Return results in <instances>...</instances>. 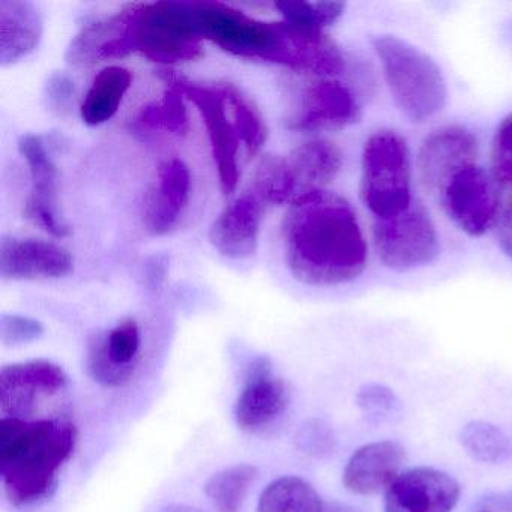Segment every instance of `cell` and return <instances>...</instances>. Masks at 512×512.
<instances>
[{
  "mask_svg": "<svg viewBox=\"0 0 512 512\" xmlns=\"http://www.w3.org/2000/svg\"><path fill=\"white\" fill-rule=\"evenodd\" d=\"M373 244L380 262L392 271L422 268L440 254L436 226L418 202H413L403 214L374 221Z\"/></svg>",
  "mask_w": 512,
  "mask_h": 512,
  "instance_id": "obj_7",
  "label": "cell"
},
{
  "mask_svg": "<svg viewBox=\"0 0 512 512\" xmlns=\"http://www.w3.org/2000/svg\"><path fill=\"white\" fill-rule=\"evenodd\" d=\"M215 85L223 94L239 140L244 143L248 155L253 157L262 149L268 139V127H266L259 107L241 88L233 83L223 82L215 83Z\"/></svg>",
  "mask_w": 512,
  "mask_h": 512,
  "instance_id": "obj_25",
  "label": "cell"
},
{
  "mask_svg": "<svg viewBox=\"0 0 512 512\" xmlns=\"http://www.w3.org/2000/svg\"><path fill=\"white\" fill-rule=\"evenodd\" d=\"M268 206L265 199L250 185L212 224L209 241L215 250L232 260L253 256L259 244L260 226Z\"/></svg>",
  "mask_w": 512,
  "mask_h": 512,
  "instance_id": "obj_17",
  "label": "cell"
},
{
  "mask_svg": "<svg viewBox=\"0 0 512 512\" xmlns=\"http://www.w3.org/2000/svg\"><path fill=\"white\" fill-rule=\"evenodd\" d=\"M406 449L392 440H380L353 452L343 470V485L356 496L388 490L406 463Z\"/></svg>",
  "mask_w": 512,
  "mask_h": 512,
  "instance_id": "obj_20",
  "label": "cell"
},
{
  "mask_svg": "<svg viewBox=\"0 0 512 512\" xmlns=\"http://www.w3.org/2000/svg\"><path fill=\"white\" fill-rule=\"evenodd\" d=\"M68 385L64 368L46 359L5 365L0 373V406L5 416L20 418L35 404L55 397Z\"/></svg>",
  "mask_w": 512,
  "mask_h": 512,
  "instance_id": "obj_14",
  "label": "cell"
},
{
  "mask_svg": "<svg viewBox=\"0 0 512 512\" xmlns=\"http://www.w3.org/2000/svg\"><path fill=\"white\" fill-rule=\"evenodd\" d=\"M179 88L185 98L193 101L194 106L202 115L211 142L212 157L217 166L221 190L224 196H230L238 187L239 167V136L232 119L227 115L226 101L217 85L203 86L176 77Z\"/></svg>",
  "mask_w": 512,
  "mask_h": 512,
  "instance_id": "obj_9",
  "label": "cell"
},
{
  "mask_svg": "<svg viewBox=\"0 0 512 512\" xmlns=\"http://www.w3.org/2000/svg\"><path fill=\"white\" fill-rule=\"evenodd\" d=\"M274 7L284 17V22L299 28L323 31L343 16L346 5L341 2H275Z\"/></svg>",
  "mask_w": 512,
  "mask_h": 512,
  "instance_id": "obj_29",
  "label": "cell"
},
{
  "mask_svg": "<svg viewBox=\"0 0 512 512\" xmlns=\"http://www.w3.org/2000/svg\"><path fill=\"white\" fill-rule=\"evenodd\" d=\"M496 185L493 176L476 164L460 170L440 193L449 220L473 238L485 235L499 212Z\"/></svg>",
  "mask_w": 512,
  "mask_h": 512,
  "instance_id": "obj_8",
  "label": "cell"
},
{
  "mask_svg": "<svg viewBox=\"0 0 512 512\" xmlns=\"http://www.w3.org/2000/svg\"><path fill=\"white\" fill-rule=\"evenodd\" d=\"M19 151L31 173V194L25 205V217L56 238L70 235L58 203V170L40 136L25 134Z\"/></svg>",
  "mask_w": 512,
  "mask_h": 512,
  "instance_id": "obj_13",
  "label": "cell"
},
{
  "mask_svg": "<svg viewBox=\"0 0 512 512\" xmlns=\"http://www.w3.org/2000/svg\"><path fill=\"white\" fill-rule=\"evenodd\" d=\"M133 76L122 67H107L95 76L83 101L80 115L89 127L106 124L118 112L125 94L131 88Z\"/></svg>",
  "mask_w": 512,
  "mask_h": 512,
  "instance_id": "obj_23",
  "label": "cell"
},
{
  "mask_svg": "<svg viewBox=\"0 0 512 512\" xmlns=\"http://www.w3.org/2000/svg\"><path fill=\"white\" fill-rule=\"evenodd\" d=\"M259 478L253 464H235L214 473L205 485V494L218 512H241L251 485Z\"/></svg>",
  "mask_w": 512,
  "mask_h": 512,
  "instance_id": "obj_26",
  "label": "cell"
},
{
  "mask_svg": "<svg viewBox=\"0 0 512 512\" xmlns=\"http://www.w3.org/2000/svg\"><path fill=\"white\" fill-rule=\"evenodd\" d=\"M478 142L460 125H448L433 131L422 143L418 170L422 184L431 193H442L445 185L460 170L476 164Z\"/></svg>",
  "mask_w": 512,
  "mask_h": 512,
  "instance_id": "obj_15",
  "label": "cell"
},
{
  "mask_svg": "<svg viewBox=\"0 0 512 512\" xmlns=\"http://www.w3.org/2000/svg\"><path fill=\"white\" fill-rule=\"evenodd\" d=\"M296 445L311 457H323L334 451V431L322 419H310L299 428Z\"/></svg>",
  "mask_w": 512,
  "mask_h": 512,
  "instance_id": "obj_32",
  "label": "cell"
},
{
  "mask_svg": "<svg viewBox=\"0 0 512 512\" xmlns=\"http://www.w3.org/2000/svg\"><path fill=\"white\" fill-rule=\"evenodd\" d=\"M359 191L376 220L403 214L412 206V166L404 137L391 130L370 136L362 152Z\"/></svg>",
  "mask_w": 512,
  "mask_h": 512,
  "instance_id": "obj_5",
  "label": "cell"
},
{
  "mask_svg": "<svg viewBox=\"0 0 512 512\" xmlns=\"http://www.w3.org/2000/svg\"><path fill=\"white\" fill-rule=\"evenodd\" d=\"M316 488L299 476L274 479L260 494L257 512H325Z\"/></svg>",
  "mask_w": 512,
  "mask_h": 512,
  "instance_id": "obj_24",
  "label": "cell"
},
{
  "mask_svg": "<svg viewBox=\"0 0 512 512\" xmlns=\"http://www.w3.org/2000/svg\"><path fill=\"white\" fill-rule=\"evenodd\" d=\"M190 169L179 158L160 164L154 184L146 196L143 223L151 235L172 233L190 203Z\"/></svg>",
  "mask_w": 512,
  "mask_h": 512,
  "instance_id": "obj_19",
  "label": "cell"
},
{
  "mask_svg": "<svg viewBox=\"0 0 512 512\" xmlns=\"http://www.w3.org/2000/svg\"><path fill=\"white\" fill-rule=\"evenodd\" d=\"M284 256L293 277L308 286L350 283L364 272L368 248L356 212L338 194L299 197L283 221Z\"/></svg>",
  "mask_w": 512,
  "mask_h": 512,
  "instance_id": "obj_1",
  "label": "cell"
},
{
  "mask_svg": "<svg viewBox=\"0 0 512 512\" xmlns=\"http://www.w3.org/2000/svg\"><path fill=\"white\" fill-rule=\"evenodd\" d=\"M77 445V428L68 419L4 416L0 422V476L11 505L46 499Z\"/></svg>",
  "mask_w": 512,
  "mask_h": 512,
  "instance_id": "obj_2",
  "label": "cell"
},
{
  "mask_svg": "<svg viewBox=\"0 0 512 512\" xmlns=\"http://www.w3.org/2000/svg\"><path fill=\"white\" fill-rule=\"evenodd\" d=\"M361 115V106L347 86L337 80H317L305 89L289 128L302 133L340 131L358 124Z\"/></svg>",
  "mask_w": 512,
  "mask_h": 512,
  "instance_id": "obj_16",
  "label": "cell"
},
{
  "mask_svg": "<svg viewBox=\"0 0 512 512\" xmlns=\"http://www.w3.org/2000/svg\"><path fill=\"white\" fill-rule=\"evenodd\" d=\"M473 512H512V502L503 497L485 499Z\"/></svg>",
  "mask_w": 512,
  "mask_h": 512,
  "instance_id": "obj_36",
  "label": "cell"
},
{
  "mask_svg": "<svg viewBox=\"0 0 512 512\" xmlns=\"http://www.w3.org/2000/svg\"><path fill=\"white\" fill-rule=\"evenodd\" d=\"M358 406L362 412L373 419H389L400 412V400L392 389L383 385L364 386L356 395Z\"/></svg>",
  "mask_w": 512,
  "mask_h": 512,
  "instance_id": "obj_31",
  "label": "cell"
},
{
  "mask_svg": "<svg viewBox=\"0 0 512 512\" xmlns=\"http://www.w3.org/2000/svg\"><path fill=\"white\" fill-rule=\"evenodd\" d=\"M74 94H76V86L67 74L55 73L50 76L46 85V100L53 112L58 115L70 112Z\"/></svg>",
  "mask_w": 512,
  "mask_h": 512,
  "instance_id": "obj_34",
  "label": "cell"
},
{
  "mask_svg": "<svg viewBox=\"0 0 512 512\" xmlns=\"http://www.w3.org/2000/svg\"><path fill=\"white\" fill-rule=\"evenodd\" d=\"M44 326L40 320L31 317L4 314L0 319V340L7 347L22 346L40 340Z\"/></svg>",
  "mask_w": 512,
  "mask_h": 512,
  "instance_id": "obj_33",
  "label": "cell"
},
{
  "mask_svg": "<svg viewBox=\"0 0 512 512\" xmlns=\"http://www.w3.org/2000/svg\"><path fill=\"white\" fill-rule=\"evenodd\" d=\"M125 10L131 52L167 65L202 56L203 37L191 4L148 2L125 5Z\"/></svg>",
  "mask_w": 512,
  "mask_h": 512,
  "instance_id": "obj_4",
  "label": "cell"
},
{
  "mask_svg": "<svg viewBox=\"0 0 512 512\" xmlns=\"http://www.w3.org/2000/svg\"><path fill=\"white\" fill-rule=\"evenodd\" d=\"M74 268L71 254L55 242L5 236L0 242V275L4 280H58Z\"/></svg>",
  "mask_w": 512,
  "mask_h": 512,
  "instance_id": "obj_18",
  "label": "cell"
},
{
  "mask_svg": "<svg viewBox=\"0 0 512 512\" xmlns=\"http://www.w3.org/2000/svg\"><path fill=\"white\" fill-rule=\"evenodd\" d=\"M43 37V19L31 2H0V64H16L31 55Z\"/></svg>",
  "mask_w": 512,
  "mask_h": 512,
  "instance_id": "obj_21",
  "label": "cell"
},
{
  "mask_svg": "<svg viewBox=\"0 0 512 512\" xmlns=\"http://www.w3.org/2000/svg\"><path fill=\"white\" fill-rule=\"evenodd\" d=\"M497 239H499L500 250L512 260V200L505 206L502 215H500Z\"/></svg>",
  "mask_w": 512,
  "mask_h": 512,
  "instance_id": "obj_35",
  "label": "cell"
},
{
  "mask_svg": "<svg viewBox=\"0 0 512 512\" xmlns=\"http://www.w3.org/2000/svg\"><path fill=\"white\" fill-rule=\"evenodd\" d=\"M460 442L467 454L481 463H500L511 454V440L505 431L490 422H469L461 430Z\"/></svg>",
  "mask_w": 512,
  "mask_h": 512,
  "instance_id": "obj_28",
  "label": "cell"
},
{
  "mask_svg": "<svg viewBox=\"0 0 512 512\" xmlns=\"http://www.w3.org/2000/svg\"><path fill=\"white\" fill-rule=\"evenodd\" d=\"M490 166L494 182L512 191V113L500 122L494 133Z\"/></svg>",
  "mask_w": 512,
  "mask_h": 512,
  "instance_id": "obj_30",
  "label": "cell"
},
{
  "mask_svg": "<svg viewBox=\"0 0 512 512\" xmlns=\"http://www.w3.org/2000/svg\"><path fill=\"white\" fill-rule=\"evenodd\" d=\"M164 82L167 83L166 94L160 103L146 107L137 119V125L149 130H164L172 134H185L190 128L187 107L184 103V92L176 82V76L163 71Z\"/></svg>",
  "mask_w": 512,
  "mask_h": 512,
  "instance_id": "obj_27",
  "label": "cell"
},
{
  "mask_svg": "<svg viewBox=\"0 0 512 512\" xmlns=\"http://www.w3.org/2000/svg\"><path fill=\"white\" fill-rule=\"evenodd\" d=\"M325 512H361L353 506L344 505V503L331 502L326 503Z\"/></svg>",
  "mask_w": 512,
  "mask_h": 512,
  "instance_id": "obj_37",
  "label": "cell"
},
{
  "mask_svg": "<svg viewBox=\"0 0 512 512\" xmlns=\"http://www.w3.org/2000/svg\"><path fill=\"white\" fill-rule=\"evenodd\" d=\"M140 347L139 325L133 317H127L109 331L98 332L89 340L86 370L101 386L122 388L136 374Z\"/></svg>",
  "mask_w": 512,
  "mask_h": 512,
  "instance_id": "obj_10",
  "label": "cell"
},
{
  "mask_svg": "<svg viewBox=\"0 0 512 512\" xmlns=\"http://www.w3.org/2000/svg\"><path fill=\"white\" fill-rule=\"evenodd\" d=\"M203 40L230 55L283 65L286 53L284 23H266L220 2L191 4Z\"/></svg>",
  "mask_w": 512,
  "mask_h": 512,
  "instance_id": "obj_6",
  "label": "cell"
},
{
  "mask_svg": "<svg viewBox=\"0 0 512 512\" xmlns=\"http://www.w3.org/2000/svg\"><path fill=\"white\" fill-rule=\"evenodd\" d=\"M289 406L286 383L274 373L266 356H257L245 370L236 400V424L248 433H259L278 421Z\"/></svg>",
  "mask_w": 512,
  "mask_h": 512,
  "instance_id": "obj_11",
  "label": "cell"
},
{
  "mask_svg": "<svg viewBox=\"0 0 512 512\" xmlns=\"http://www.w3.org/2000/svg\"><path fill=\"white\" fill-rule=\"evenodd\" d=\"M286 161L299 199L331 184L343 166V155L334 143L317 139L296 148Z\"/></svg>",
  "mask_w": 512,
  "mask_h": 512,
  "instance_id": "obj_22",
  "label": "cell"
},
{
  "mask_svg": "<svg viewBox=\"0 0 512 512\" xmlns=\"http://www.w3.org/2000/svg\"><path fill=\"white\" fill-rule=\"evenodd\" d=\"M457 479L434 467L403 470L385 491L383 512H452L460 500Z\"/></svg>",
  "mask_w": 512,
  "mask_h": 512,
  "instance_id": "obj_12",
  "label": "cell"
},
{
  "mask_svg": "<svg viewBox=\"0 0 512 512\" xmlns=\"http://www.w3.org/2000/svg\"><path fill=\"white\" fill-rule=\"evenodd\" d=\"M373 50L395 104L410 122L422 124L442 112L448 86L430 55L395 35L374 37Z\"/></svg>",
  "mask_w": 512,
  "mask_h": 512,
  "instance_id": "obj_3",
  "label": "cell"
},
{
  "mask_svg": "<svg viewBox=\"0 0 512 512\" xmlns=\"http://www.w3.org/2000/svg\"><path fill=\"white\" fill-rule=\"evenodd\" d=\"M161 512H203L197 508H191V506L185 505H170L164 508Z\"/></svg>",
  "mask_w": 512,
  "mask_h": 512,
  "instance_id": "obj_38",
  "label": "cell"
}]
</instances>
